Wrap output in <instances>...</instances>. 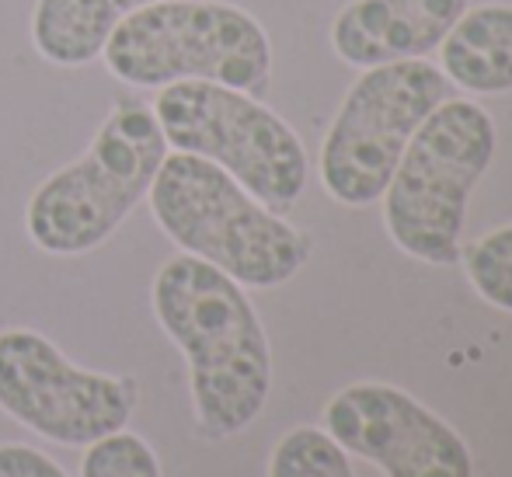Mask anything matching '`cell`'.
Here are the masks:
<instances>
[{
  "instance_id": "7c38bea8",
  "label": "cell",
  "mask_w": 512,
  "mask_h": 477,
  "mask_svg": "<svg viewBox=\"0 0 512 477\" xmlns=\"http://www.w3.org/2000/svg\"><path fill=\"white\" fill-rule=\"evenodd\" d=\"M147 4L157 0H35L32 42L56 67H84L102 56L115 28Z\"/></svg>"
},
{
  "instance_id": "9a60e30c",
  "label": "cell",
  "mask_w": 512,
  "mask_h": 477,
  "mask_svg": "<svg viewBox=\"0 0 512 477\" xmlns=\"http://www.w3.org/2000/svg\"><path fill=\"white\" fill-rule=\"evenodd\" d=\"M81 477H161V460L147 439L119 429L84 446Z\"/></svg>"
},
{
  "instance_id": "277c9868",
  "label": "cell",
  "mask_w": 512,
  "mask_h": 477,
  "mask_svg": "<svg viewBox=\"0 0 512 477\" xmlns=\"http://www.w3.org/2000/svg\"><path fill=\"white\" fill-rule=\"evenodd\" d=\"M102 60L129 88L213 81L258 98L272 77V42L255 14L237 4L157 0L115 28Z\"/></svg>"
},
{
  "instance_id": "2e32d148",
  "label": "cell",
  "mask_w": 512,
  "mask_h": 477,
  "mask_svg": "<svg viewBox=\"0 0 512 477\" xmlns=\"http://www.w3.org/2000/svg\"><path fill=\"white\" fill-rule=\"evenodd\" d=\"M0 477H70V474L42 450H32L25 443H4L0 446Z\"/></svg>"
},
{
  "instance_id": "52a82bcc",
  "label": "cell",
  "mask_w": 512,
  "mask_h": 477,
  "mask_svg": "<svg viewBox=\"0 0 512 477\" xmlns=\"http://www.w3.org/2000/svg\"><path fill=\"white\" fill-rule=\"evenodd\" d=\"M446 101V77L429 60L370 67L349 88L321 143V185L342 206L384 195L415 129Z\"/></svg>"
},
{
  "instance_id": "6da1fadb",
  "label": "cell",
  "mask_w": 512,
  "mask_h": 477,
  "mask_svg": "<svg viewBox=\"0 0 512 477\" xmlns=\"http://www.w3.org/2000/svg\"><path fill=\"white\" fill-rule=\"evenodd\" d=\"M150 303L189 363L199 429L209 439L248 429L269 401L272 352L244 286L182 251L157 269Z\"/></svg>"
},
{
  "instance_id": "9c48e42d",
  "label": "cell",
  "mask_w": 512,
  "mask_h": 477,
  "mask_svg": "<svg viewBox=\"0 0 512 477\" xmlns=\"http://www.w3.org/2000/svg\"><path fill=\"white\" fill-rule=\"evenodd\" d=\"M324 432L387 477H474L464 436L391 383H352L324 404Z\"/></svg>"
},
{
  "instance_id": "8fae6325",
  "label": "cell",
  "mask_w": 512,
  "mask_h": 477,
  "mask_svg": "<svg viewBox=\"0 0 512 477\" xmlns=\"http://www.w3.org/2000/svg\"><path fill=\"white\" fill-rule=\"evenodd\" d=\"M439 70L471 95L512 91V4H481L464 11L439 46Z\"/></svg>"
},
{
  "instance_id": "7a4b0ae2",
  "label": "cell",
  "mask_w": 512,
  "mask_h": 477,
  "mask_svg": "<svg viewBox=\"0 0 512 477\" xmlns=\"http://www.w3.org/2000/svg\"><path fill=\"white\" fill-rule=\"evenodd\" d=\"M157 227L185 251L234 283L276 289L310 258V237L223 168L196 154H168L147 192Z\"/></svg>"
},
{
  "instance_id": "8992f818",
  "label": "cell",
  "mask_w": 512,
  "mask_h": 477,
  "mask_svg": "<svg viewBox=\"0 0 512 477\" xmlns=\"http://www.w3.org/2000/svg\"><path fill=\"white\" fill-rule=\"evenodd\" d=\"M154 115L168 147L223 168L272 213L304 195V143L255 95L213 81H178L157 91Z\"/></svg>"
},
{
  "instance_id": "3957f363",
  "label": "cell",
  "mask_w": 512,
  "mask_h": 477,
  "mask_svg": "<svg viewBox=\"0 0 512 477\" xmlns=\"http://www.w3.org/2000/svg\"><path fill=\"white\" fill-rule=\"evenodd\" d=\"M168 157L154 108L119 101L74 164L32 192L25 230L46 255L74 258L102 248L150 192Z\"/></svg>"
},
{
  "instance_id": "5bb4252c",
  "label": "cell",
  "mask_w": 512,
  "mask_h": 477,
  "mask_svg": "<svg viewBox=\"0 0 512 477\" xmlns=\"http://www.w3.org/2000/svg\"><path fill=\"white\" fill-rule=\"evenodd\" d=\"M467 283L492 307L512 314V223L478 237L467 251H460Z\"/></svg>"
},
{
  "instance_id": "5b68a950",
  "label": "cell",
  "mask_w": 512,
  "mask_h": 477,
  "mask_svg": "<svg viewBox=\"0 0 512 477\" xmlns=\"http://www.w3.org/2000/svg\"><path fill=\"white\" fill-rule=\"evenodd\" d=\"M495 122L474 101H439L384 189V227L405 255L457 265L471 192L495 161Z\"/></svg>"
},
{
  "instance_id": "ba28073f",
  "label": "cell",
  "mask_w": 512,
  "mask_h": 477,
  "mask_svg": "<svg viewBox=\"0 0 512 477\" xmlns=\"http://www.w3.org/2000/svg\"><path fill=\"white\" fill-rule=\"evenodd\" d=\"M140 401L133 377L74 366L32 328L0 331V411L60 446H91L126 429Z\"/></svg>"
},
{
  "instance_id": "30bf717a",
  "label": "cell",
  "mask_w": 512,
  "mask_h": 477,
  "mask_svg": "<svg viewBox=\"0 0 512 477\" xmlns=\"http://www.w3.org/2000/svg\"><path fill=\"white\" fill-rule=\"evenodd\" d=\"M464 11L467 0H349L331 21V49L359 70L425 60Z\"/></svg>"
},
{
  "instance_id": "4fadbf2b",
  "label": "cell",
  "mask_w": 512,
  "mask_h": 477,
  "mask_svg": "<svg viewBox=\"0 0 512 477\" xmlns=\"http://www.w3.org/2000/svg\"><path fill=\"white\" fill-rule=\"evenodd\" d=\"M269 477H356L349 453L324 429H290L269 457Z\"/></svg>"
}]
</instances>
